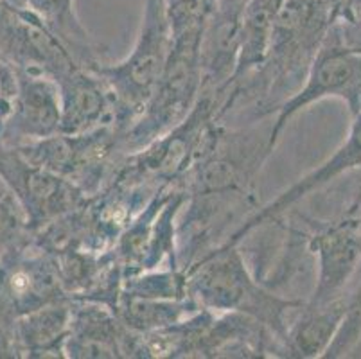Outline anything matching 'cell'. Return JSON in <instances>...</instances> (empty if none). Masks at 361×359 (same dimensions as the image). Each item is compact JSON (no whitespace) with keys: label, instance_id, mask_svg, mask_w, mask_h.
Masks as SVG:
<instances>
[{"label":"cell","instance_id":"1","mask_svg":"<svg viewBox=\"0 0 361 359\" xmlns=\"http://www.w3.org/2000/svg\"><path fill=\"white\" fill-rule=\"evenodd\" d=\"M187 293L212 312H243L270 329L286 351L288 327L306 302L266 289L255 279L239 245L216 246L185 269ZM288 358V354H286Z\"/></svg>","mask_w":361,"mask_h":359},{"label":"cell","instance_id":"2","mask_svg":"<svg viewBox=\"0 0 361 359\" xmlns=\"http://www.w3.org/2000/svg\"><path fill=\"white\" fill-rule=\"evenodd\" d=\"M205 25L173 38L169 59L155 92L121 138L124 154L135 153L191 114L202 94V35Z\"/></svg>","mask_w":361,"mask_h":359},{"label":"cell","instance_id":"3","mask_svg":"<svg viewBox=\"0 0 361 359\" xmlns=\"http://www.w3.org/2000/svg\"><path fill=\"white\" fill-rule=\"evenodd\" d=\"M271 123L259 121L246 128H226L212 124L202 151L180 185L187 193H225V190H250L255 176L275 146L271 144Z\"/></svg>","mask_w":361,"mask_h":359},{"label":"cell","instance_id":"4","mask_svg":"<svg viewBox=\"0 0 361 359\" xmlns=\"http://www.w3.org/2000/svg\"><path fill=\"white\" fill-rule=\"evenodd\" d=\"M173 47L164 0H146L139 36L119 63H99L92 71L103 79L119 107L121 126H131L159 85Z\"/></svg>","mask_w":361,"mask_h":359},{"label":"cell","instance_id":"5","mask_svg":"<svg viewBox=\"0 0 361 359\" xmlns=\"http://www.w3.org/2000/svg\"><path fill=\"white\" fill-rule=\"evenodd\" d=\"M123 133L117 126H101L87 133L52 135L13 150L27 162L67 178L92 196L106 185L124 157Z\"/></svg>","mask_w":361,"mask_h":359},{"label":"cell","instance_id":"6","mask_svg":"<svg viewBox=\"0 0 361 359\" xmlns=\"http://www.w3.org/2000/svg\"><path fill=\"white\" fill-rule=\"evenodd\" d=\"M327 97L341 99L353 117L361 114V49L343 44L333 25L307 68L304 85L275 110L271 144L277 146L291 117Z\"/></svg>","mask_w":361,"mask_h":359},{"label":"cell","instance_id":"7","mask_svg":"<svg viewBox=\"0 0 361 359\" xmlns=\"http://www.w3.org/2000/svg\"><path fill=\"white\" fill-rule=\"evenodd\" d=\"M0 178L24 207L32 233L75 210L88 197L71 180L27 162L13 147H0Z\"/></svg>","mask_w":361,"mask_h":359},{"label":"cell","instance_id":"8","mask_svg":"<svg viewBox=\"0 0 361 359\" xmlns=\"http://www.w3.org/2000/svg\"><path fill=\"white\" fill-rule=\"evenodd\" d=\"M16 92L11 110L0 124V147H18L60 133L61 101L49 75L15 71Z\"/></svg>","mask_w":361,"mask_h":359},{"label":"cell","instance_id":"9","mask_svg":"<svg viewBox=\"0 0 361 359\" xmlns=\"http://www.w3.org/2000/svg\"><path fill=\"white\" fill-rule=\"evenodd\" d=\"M63 351L71 359L147 358L139 332L128 329L111 308L88 300H72Z\"/></svg>","mask_w":361,"mask_h":359},{"label":"cell","instance_id":"10","mask_svg":"<svg viewBox=\"0 0 361 359\" xmlns=\"http://www.w3.org/2000/svg\"><path fill=\"white\" fill-rule=\"evenodd\" d=\"M61 101L60 133L78 135L101 126H121L119 107L103 79L81 65L56 81Z\"/></svg>","mask_w":361,"mask_h":359},{"label":"cell","instance_id":"11","mask_svg":"<svg viewBox=\"0 0 361 359\" xmlns=\"http://www.w3.org/2000/svg\"><path fill=\"white\" fill-rule=\"evenodd\" d=\"M357 219L345 217L322 232L310 233V246L318 259V275L307 305H320L341 296V289L356 269L361 257Z\"/></svg>","mask_w":361,"mask_h":359},{"label":"cell","instance_id":"12","mask_svg":"<svg viewBox=\"0 0 361 359\" xmlns=\"http://www.w3.org/2000/svg\"><path fill=\"white\" fill-rule=\"evenodd\" d=\"M246 0H216L202 35V92L221 94L231 85L241 47Z\"/></svg>","mask_w":361,"mask_h":359},{"label":"cell","instance_id":"13","mask_svg":"<svg viewBox=\"0 0 361 359\" xmlns=\"http://www.w3.org/2000/svg\"><path fill=\"white\" fill-rule=\"evenodd\" d=\"M361 166V114L354 115V123L350 128V133L347 140L327 158L326 162L307 173L306 176H302L297 183L286 189L284 193L279 194L275 200H271L268 205L257 207L250 216L246 217L245 221L226 237V245H238L243 237L250 230L257 229L262 223L270 221L274 217L282 216L284 212L297 205L300 200L311 194L313 190L322 189L329 182L336 180L343 173L350 169H356Z\"/></svg>","mask_w":361,"mask_h":359},{"label":"cell","instance_id":"14","mask_svg":"<svg viewBox=\"0 0 361 359\" xmlns=\"http://www.w3.org/2000/svg\"><path fill=\"white\" fill-rule=\"evenodd\" d=\"M345 311L347 296L343 295L327 304L302 305L288 327V358H324Z\"/></svg>","mask_w":361,"mask_h":359},{"label":"cell","instance_id":"15","mask_svg":"<svg viewBox=\"0 0 361 359\" xmlns=\"http://www.w3.org/2000/svg\"><path fill=\"white\" fill-rule=\"evenodd\" d=\"M72 300L52 302L20 316L15 324L22 358H65V340L71 329Z\"/></svg>","mask_w":361,"mask_h":359},{"label":"cell","instance_id":"16","mask_svg":"<svg viewBox=\"0 0 361 359\" xmlns=\"http://www.w3.org/2000/svg\"><path fill=\"white\" fill-rule=\"evenodd\" d=\"M24 8L35 13L67 45L75 61L85 68L99 65L97 49L78 18L74 0H22Z\"/></svg>","mask_w":361,"mask_h":359},{"label":"cell","instance_id":"17","mask_svg":"<svg viewBox=\"0 0 361 359\" xmlns=\"http://www.w3.org/2000/svg\"><path fill=\"white\" fill-rule=\"evenodd\" d=\"M32 236L24 207L0 178V259L31 241Z\"/></svg>","mask_w":361,"mask_h":359},{"label":"cell","instance_id":"18","mask_svg":"<svg viewBox=\"0 0 361 359\" xmlns=\"http://www.w3.org/2000/svg\"><path fill=\"white\" fill-rule=\"evenodd\" d=\"M214 4L216 0H164V9L173 38L185 32L187 29L205 25Z\"/></svg>","mask_w":361,"mask_h":359},{"label":"cell","instance_id":"19","mask_svg":"<svg viewBox=\"0 0 361 359\" xmlns=\"http://www.w3.org/2000/svg\"><path fill=\"white\" fill-rule=\"evenodd\" d=\"M361 336V286L354 295L347 296V311L340 327L331 341L324 358H340L345 355L356 345Z\"/></svg>","mask_w":361,"mask_h":359},{"label":"cell","instance_id":"20","mask_svg":"<svg viewBox=\"0 0 361 359\" xmlns=\"http://www.w3.org/2000/svg\"><path fill=\"white\" fill-rule=\"evenodd\" d=\"M333 28L343 44L361 49V0H343Z\"/></svg>","mask_w":361,"mask_h":359},{"label":"cell","instance_id":"21","mask_svg":"<svg viewBox=\"0 0 361 359\" xmlns=\"http://www.w3.org/2000/svg\"><path fill=\"white\" fill-rule=\"evenodd\" d=\"M0 358H22L15 325L0 322Z\"/></svg>","mask_w":361,"mask_h":359},{"label":"cell","instance_id":"22","mask_svg":"<svg viewBox=\"0 0 361 359\" xmlns=\"http://www.w3.org/2000/svg\"><path fill=\"white\" fill-rule=\"evenodd\" d=\"M8 2L11 6H16V8H24V4H22V0H8Z\"/></svg>","mask_w":361,"mask_h":359}]
</instances>
